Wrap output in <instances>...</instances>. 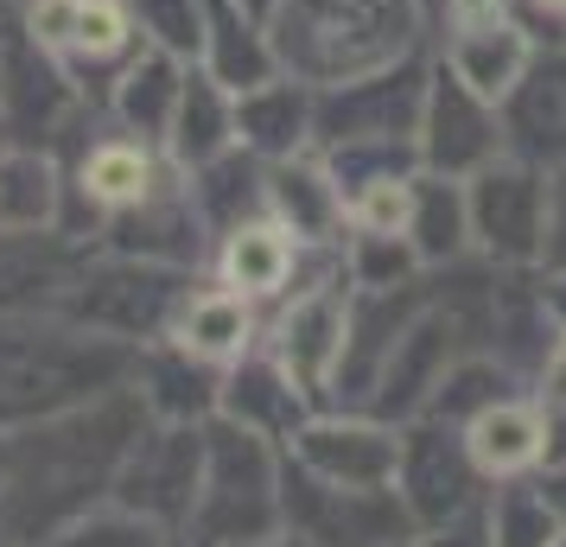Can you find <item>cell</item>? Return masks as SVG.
Listing matches in <instances>:
<instances>
[{
	"instance_id": "obj_3",
	"label": "cell",
	"mask_w": 566,
	"mask_h": 547,
	"mask_svg": "<svg viewBox=\"0 0 566 547\" xmlns=\"http://www.w3.org/2000/svg\"><path fill=\"white\" fill-rule=\"evenodd\" d=\"M274 52L312 83H357L413 39V0H281Z\"/></svg>"
},
{
	"instance_id": "obj_36",
	"label": "cell",
	"mask_w": 566,
	"mask_h": 547,
	"mask_svg": "<svg viewBox=\"0 0 566 547\" xmlns=\"http://www.w3.org/2000/svg\"><path fill=\"white\" fill-rule=\"evenodd\" d=\"M541 267H566V172L547 179V255Z\"/></svg>"
},
{
	"instance_id": "obj_37",
	"label": "cell",
	"mask_w": 566,
	"mask_h": 547,
	"mask_svg": "<svg viewBox=\"0 0 566 547\" xmlns=\"http://www.w3.org/2000/svg\"><path fill=\"white\" fill-rule=\"evenodd\" d=\"M535 401L541 408H560L566 401V332L554 338V350H547V364H541V376H535Z\"/></svg>"
},
{
	"instance_id": "obj_26",
	"label": "cell",
	"mask_w": 566,
	"mask_h": 547,
	"mask_svg": "<svg viewBox=\"0 0 566 547\" xmlns=\"http://www.w3.org/2000/svg\"><path fill=\"white\" fill-rule=\"evenodd\" d=\"M522 389H528V382H522L515 369H503L490 350H471L464 364L446 369V382L433 389V401H427L420 414L446 420V427H471L484 408H496V401H510V395H522Z\"/></svg>"
},
{
	"instance_id": "obj_8",
	"label": "cell",
	"mask_w": 566,
	"mask_h": 547,
	"mask_svg": "<svg viewBox=\"0 0 566 547\" xmlns=\"http://www.w3.org/2000/svg\"><path fill=\"white\" fill-rule=\"evenodd\" d=\"M205 427L147 420V433L134 440L128 465L115 477V509L154 522V528H166L179 541L191 509H198V491H205Z\"/></svg>"
},
{
	"instance_id": "obj_34",
	"label": "cell",
	"mask_w": 566,
	"mask_h": 547,
	"mask_svg": "<svg viewBox=\"0 0 566 547\" xmlns=\"http://www.w3.org/2000/svg\"><path fill=\"white\" fill-rule=\"evenodd\" d=\"M140 27L154 32L166 52H198V45H205L198 0H140Z\"/></svg>"
},
{
	"instance_id": "obj_6",
	"label": "cell",
	"mask_w": 566,
	"mask_h": 547,
	"mask_svg": "<svg viewBox=\"0 0 566 547\" xmlns=\"http://www.w3.org/2000/svg\"><path fill=\"white\" fill-rule=\"evenodd\" d=\"M281 528L306 547H395L413 535L395 484L388 491H350L318 471L293 465L281 452Z\"/></svg>"
},
{
	"instance_id": "obj_22",
	"label": "cell",
	"mask_w": 566,
	"mask_h": 547,
	"mask_svg": "<svg viewBox=\"0 0 566 547\" xmlns=\"http://www.w3.org/2000/svg\"><path fill=\"white\" fill-rule=\"evenodd\" d=\"M172 154H179L185 172H198L210 159H223L235 147V108L223 96V83L217 77H198L179 90V108H172Z\"/></svg>"
},
{
	"instance_id": "obj_5",
	"label": "cell",
	"mask_w": 566,
	"mask_h": 547,
	"mask_svg": "<svg viewBox=\"0 0 566 547\" xmlns=\"http://www.w3.org/2000/svg\"><path fill=\"white\" fill-rule=\"evenodd\" d=\"M191 287H198V267H166V261H134L103 249V255H90L77 267V281H71L57 313L140 350L154 338H172Z\"/></svg>"
},
{
	"instance_id": "obj_45",
	"label": "cell",
	"mask_w": 566,
	"mask_h": 547,
	"mask_svg": "<svg viewBox=\"0 0 566 547\" xmlns=\"http://www.w3.org/2000/svg\"><path fill=\"white\" fill-rule=\"evenodd\" d=\"M554 547H566V541H554Z\"/></svg>"
},
{
	"instance_id": "obj_15",
	"label": "cell",
	"mask_w": 566,
	"mask_h": 547,
	"mask_svg": "<svg viewBox=\"0 0 566 547\" xmlns=\"http://www.w3.org/2000/svg\"><path fill=\"white\" fill-rule=\"evenodd\" d=\"M312 414H318V408L306 401V389H300L268 350H249V357H235V364L223 369L217 420H235V427H249V433H261V440L286 445Z\"/></svg>"
},
{
	"instance_id": "obj_33",
	"label": "cell",
	"mask_w": 566,
	"mask_h": 547,
	"mask_svg": "<svg viewBox=\"0 0 566 547\" xmlns=\"http://www.w3.org/2000/svg\"><path fill=\"white\" fill-rule=\"evenodd\" d=\"M128 45V13L115 0H83L77 7V27H71V52L83 57H108Z\"/></svg>"
},
{
	"instance_id": "obj_24",
	"label": "cell",
	"mask_w": 566,
	"mask_h": 547,
	"mask_svg": "<svg viewBox=\"0 0 566 547\" xmlns=\"http://www.w3.org/2000/svg\"><path fill=\"white\" fill-rule=\"evenodd\" d=\"M312 134V103L293 90V83H261L242 96L235 108V140L249 154H268V159H293V147Z\"/></svg>"
},
{
	"instance_id": "obj_2",
	"label": "cell",
	"mask_w": 566,
	"mask_h": 547,
	"mask_svg": "<svg viewBox=\"0 0 566 547\" xmlns=\"http://www.w3.org/2000/svg\"><path fill=\"white\" fill-rule=\"evenodd\" d=\"M134 344L103 338L64 313L0 318V433H20L134 382Z\"/></svg>"
},
{
	"instance_id": "obj_21",
	"label": "cell",
	"mask_w": 566,
	"mask_h": 547,
	"mask_svg": "<svg viewBox=\"0 0 566 547\" xmlns=\"http://www.w3.org/2000/svg\"><path fill=\"white\" fill-rule=\"evenodd\" d=\"M408 242L420 267H452V261L471 255V198H464V179H413V210H408Z\"/></svg>"
},
{
	"instance_id": "obj_32",
	"label": "cell",
	"mask_w": 566,
	"mask_h": 547,
	"mask_svg": "<svg viewBox=\"0 0 566 547\" xmlns=\"http://www.w3.org/2000/svg\"><path fill=\"white\" fill-rule=\"evenodd\" d=\"M57 547H172V535L108 503V509H96L90 522H77V528H71Z\"/></svg>"
},
{
	"instance_id": "obj_17",
	"label": "cell",
	"mask_w": 566,
	"mask_h": 547,
	"mask_svg": "<svg viewBox=\"0 0 566 547\" xmlns=\"http://www.w3.org/2000/svg\"><path fill=\"white\" fill-rule=\"evenodd\" d=\"M268 217L286 223L306 249H332L350 204H344V185L332 179V166H312V159H274L268 166Z\"/></svg>"
},
{
	"instance_id": "obj_30",
	"label": "cell",
	"mask_w": 566,
	"mask_h": 547,
	"mask_svg": "<svg viewBox=\"0 0 566 547\" xmlns=\"http://www.w3.org/2000/svg\"><path fill=\"white\" fill-rule=\"evenodd\" d=\"M344 274L357 293H376V287H408L413 274H427L420 255H413L408 235H376V230H357L350 249H344Z\"/></svg>"
},
{
	"instance_id": "obj_20",
	"label": "cell",
	"mask_w": 566,
	"mask_h": 547,
	"mask_svg": "<svg viewBox=\"0 0 566 547\" xmlns=\"http://www.w3.org/2000/svg\"><path fill=\"white\" fill-rule=\"evenodd\" d=\"M159 166H154V154L140 147V140H96L90 154H83V166H77V191L90 210H103V223L115 217V210H134V204H147L159 191Z\"/></svg>"
},
{
	"instance_id": "obj_13",
	"label": "cell",
	"mask_w": 566,
	"mask_h": 547,
	"mask_svg": "<svg viewBox=\"0 0 566 547\" xmlns=\"http://www.w3.org/2000/svg\"><path fill=\"white\" fill-rule=\"evenodd\" d=\"M205 217L191 204L185 185H159L147 204L115 210L103 223V249L108 255H134V261H166V267H198L205 261Z\"/></svg>"
},
{
	"instance_id": "obj_10",
	"label": "cell",
	"mask_w": 566,
	"mask_h": 547,
	"mask_svg": "<svg viewBox=\"0 0 566 547\" xmlns=\"http://www.w3.org/2000/svg\"><path fill=\"white\" fill-rule=\"evenodd\" d=\"M281 452L293 459V465L332 477V484L388 491V484H395V465H401V427H388V420H376V414L325 408V414H312Z\"/></svg>"
},
{
	"instance_id": "obj_25",
	"label": "cell",
	"mask_w": 566,
	"mask_h": 547,
	"mask_svg": "<svg viewBox=\"0 0 566 547\" xmlns=\"http://www.w3.org/2000/svg\"><path fill=\"white\" fill-rule=\"evenodd\" d=\"M484 535H490V547H554V541H566V528H560V516L547 509L535 471H528V477H496L484 491Z\"/></svg>"
},
{
	"instance_id": "obj_35",
	"label": "cell",
	"mask_w": 566,
	"mask_h": 547,
	"mask_svg": "<svg viewBox=\"0 0 566 547\" xmlns=\"http://www.w3.org/2000/svg\"><path fill=\"white\" fill-rule=\"evenodd\" d=\"M395 547H490L484 509H478V516H464V522H452V528H413L408 541H395Z\"/></svg>"
},
{
	"instance_id": "obj_39",
	"label": "cell",
	"mask_w": 566,
	"mask_h": 547,
	"mask_svg": "<svg viewBox=\"0 0 566 547\" xmlns=\"http://www.w3.org/2000/svg\"><path fill=\"white\" fill-rule=\"evenodd\" d=\"M541 299H547V318L566 332V267H541Z\"/></svg>"
},
{
	"instance_id": "obj_9",
	"label": "cell",
	"mask_w": 566,
	"mask_h": 547,
	"mask_svg": "<svg viewBox=\"0 0 566 547\" xmlns=\"http://www.w3.org/2000/svg\"><path fill=\"white\" fill-rule=\"evenodd\" d=\"M471 198V249L496 267H541L547 255V172L522 159H496L478 179H464Z\"/></svg>"
},
{
	"instance_id": "obj_28",
	"label": "cell",
	"mask_w": 566,
	"mask_h": 547,
	"mask_svg": "<svg viewBox=\"0 0 566 547\" xmlns=\"http://www.w3.org/2000/svg\"><path fill=\"white\" fill-rule=\"evenodd\" d=\"M57 185L52 159H39L32 147L0 154V230H57Z\"/></svg>"
},
{
	"instance_id": "obj_4",
	"label": "cell",
	"mask_w": 566,
	"mask_h": 547,
	"mask_svg": "<svg viewBox=\"0 0 566 547\" xmlns=\"http://www.w3.org/2000/svg\"><path fill=\"white\" fill-rule=\"evenodd\" d=\"M281 535V445L210 420L205 427V491L185 522V547H242Z\"/></svg>"
},
{
	"instance_id": "obj_38",
	"label": "cell",
	"mask_w": 566,
	"mask_h": 547,
	"mask_svg": "<svg viewBox=\"0 0 566 547\" xmlns=\"http://www.w3.org/2000/svg\"><path fill=\"white\" fill-rule=\"evenodd\" d=\"M541 427H547L541 465H566V401H560V408H541Z\"/></svg>"
},
{
	"instance_id": "obj_46",
	"label": "cell",
	"mask_w": 566,
	"mask_h": 547,
	"mask_svg": "<svg viewBox=\"0 0 566 547\" xmlns=\"http://www.w3.org/2000/svg\"><path fill=\"white\" fill-rule=\"evenodd\" d=\"M172 547H185V541H172Z\"/></svg>"
},
{
	"instance_id": "obj_31",
	"label": "cell",
	"mask_w": 566,
	"mask_h": 547,
	"mask_svg": "<svg viewBox=\"0 0 566 547\" xmlns=\"http://www.w3.org/2000/svg\"><path fill=\"white\" fill-rule=\"evenodd\" d=\"M179 90L185 83H172V57L154 52L147 64H134L128 83H122V96H115L122 103V122L140 134H166L172 128V108H179Z\"/></svg>"
},
{
	"instance_id": "obj_42",
	"label": "cell",
	"mask_w": 566,
	"mask_h": 547,
	"mask_svg": "<svg viewBox=\"0 0 566 547\" xmlns=\"http://www.w3.org/2000/svg\"><path fill=\"white\" fill-rule=\"evenodd\" d=\"M242 547H306V541H293V535L281 528V535H268V541H242Z\"/></svg>"
},
{
	"instance_id": "obj_19",
	"label": "cell",
	"mask_w": 566,
	"mask_h": 547,
	"mask_svg": "<svg viewBox=\"0 0 566 547\" xmlns=\"http://www.w3.org/2000/svg\"><path fill=\"white\" fill-rule=\"evenodd\" d=\"M471 440V459L484 465V477H528L541 471V445H547V427H541V401L535 395H510L464 427Z\"/></svg>"
},
{
	"instance_id": "obj_44",
	"label": "cell",
	"mask_w": 566,
	"mask_h": 547,
	"mask_svg": "<svg viewBox=\"0 0 566 547\" xmlns=\"http://www.w3.org/2000/svg\"><path fill=\"white\" fill-rule=\"evenodd\" d=\"M0 459H7V440H0Z\"/></svg>"
},
{
	"instance_id": "obj_18",
	"label": "cell",
	"mask_w": 566,
	"mask_h": 547,
	"mask_svg": "<svg viewBox=\"0 0 566 547\" xmlns=\"http://www.w3.org/2000/svg\"><path fill=\"white\" fill-rule=\"evenodd\" d=\"M172 338L191 350V357H205V364L230 369L235 357H249L261 338L255 325V299H242L235 287H191V299H185L179 325H172Z\"/></svg>"
},
{
	"instance_id": "obj_40",
	"label": "cell",
	"mask_w": 566,
	"mask_h": 547,
	"mask_svg": "<svg viewBox=\"0 0 566 547\" xmlns=\"http://www.w3.org/2000/svg\"><path fill=\"white\" fill-rule=\"evenodd\" d=\"M535 484H541V496H547V509H554L560 528H566V465H541Z\"/></svg>"
},
{
	"instance_id": "obj_27",
	"label": "cell",
	"mask_w": 566,
	"mask_h": 547,
	"mask_svg": "<svg viewBox=\"0 0 566 547\" xmlns=\"http://www.w3.org/2000/svg\"><path fill=\"white\" fill-rule=\"evenodd\" d=\"M510 134H515V147L528 154V166L547 159L554 172H566V64H547V71L515 96Z\"/></svg>"
},
{
	"instance_id": "obj_12",
	"label": "cell",
	"mask_w": 566,
	"mask_h": 547,
	"mask_svg": "<svg viewBox=\"0 0 566 547\" xmlns=\"http://www.w3.org/2000/svg\"><path fill=\"white\" fill-rule=\"evenodd\" d=\"M90 261V242L64 230H0V318L57 313Z\"/></svg>"
},
{
	"instance_id": "obj_29",
	"label": "cell",
	"mask_w": 566,
	"mask_h": 547,
	"mask_svg": "<svg viewBox=\"0 0 566 547\" xmlns=\"http://www.w3.org/2000/svg\"><path fill=\"white\" fill-rule=\"evenodd\" d=\"M210 71H217V83L230 90V96H249V90H261L268 83V71H274V57L261 52L255 39H249V27L235 20V0H210Z\"/></svg>"
},
{
	"instance_id": "obj_14",
	"label": "cell",
	"mask_w": 566,
	"mask_h": 547,
	"mask_svg": "<svg viewBox=\"0 0 566 547\" xmlns=\"http://www.w3.org/2000/svg\"><path fill=\"white\" fill-rule=\"evenodd\" d=\"M134 395H140V408L147 420H172V427H205L217 420V395H223V369L205 364V357H191L179 338H154L140 344V357H134Z\"/></svg>"
},
{
	"instance_id": "obj_16",
	"label": "cell",
	"mask_w": 566,
	"mask_h": 547,
	"mask_svg": "<svg viewBox=\"0 0 566 547\" xmlns=\"http://www.w3.org/2000/svg\"><path fill=\"white\" fill-rule=\"evenodd\" d=\"M300 261H306V242L274 217H255L217 242V281L235 287L242 299H286Z\"/></svg>"
},
{
	"instance_id": "obj_23",
	"label": "cell",
	"mask_w": 566,
	"mask_h": 547,
	"mask_svg": "<svg viewBox=\"0 0 566 547\" xmlns=\"http://www.w3.org/2000/svg\"><path fill=\"white\" fill-rule=\"evenodd\" d=\"M522 71H528V39L515 27H464L459 45H452V77L464 83V90H478L484 103H496V96H510L515 83H522Z\"/></svg>"
},
{
	"instance_id": "obj_43",
	"label": "cell",
	"mask_w": 566,
	"mask_h": 547,
	"mask_svg": "<svg viewBox=\"0 0 566 547\" xmlns=\"http://www.w3.org/2000/svg\"><path fill=\"white\" fill-rule=\"evenodd\" d=\"M535 7H547V13H566V0H535Z\"/></svg>"
},
{
	"instance_id": "obj_41",
	"label": "cell",
	"mask_w": 566,
	"mask_h": 547,
	"mask_svg": "<svg viewBox=\"0 0 566 547\" xmlns=\"http://www.w3.org/2000/svg\"><path fill=\"white\" fill-rule=\"evenodd\" d=\"M446 7H452L459 32H464V27H490V20L503 13V0H446Z\"/></svg>"
},
{
	"instance_id": "obj_7",
	"label": "cell",
	"mask_w": 566,
	"mask_h": 547,
	"mask_svg": "<svg viewBox=\"0 0 566 547\" xmlns=\"http://www.w3.org/2000/svg\"><path fill=\"white\" fill-rule=\"evenodd\" d=\"M484 491H490V477L471 459L464 427H446V420H427V414L401 427L395 496H401V509H408L413 528H452V522L478 516L484 509Z\"/></svg>"
},
{
	"instance_id": "obj_1",
	"label": "cell",
	"mask_w": 566,
	"mask_h": 547,
	"mask_svg": "<svg viewBox=\"0 0 566 547\" xmlns=\"http://www.w3.org/2000/svg\"><path fill=\"white\" fill-rule=\"evenodd\" d=\"M147 433V408L134 389H115L90 408L0 433V547H57L77 522L115 503V477L134 440Z\"/></svg>"
},
{
	"instance_id": "obj_11",
	"label": "cell",
	"mask_w": 566,
	"mask_h": 547,
	"mask_svg": "<svg viewBox=\"0 0 566 547\" xmlns=\"http://www.w3.org/2000/svg\"><path fill=\"white\" fill-rule=\"evenodd\" d=\"M420 159L439 179H478L484 166L503 159V128L478 90L459 77H439L427 108H420Z\"/></svg>"
}]
</instances>
